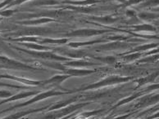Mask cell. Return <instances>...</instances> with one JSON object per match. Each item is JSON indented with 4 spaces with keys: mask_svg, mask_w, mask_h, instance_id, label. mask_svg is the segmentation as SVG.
Returning <instances> with one entry per match:
<instances>
[{
    "mask_svg": "<svg viewBox=\"0 0 159 119\" xmlns=\"http://www.w3.org/2000/svg\"><path fill=\"white\" fill-rule=\"evenodd\" d=\"M0 68L1 69H8V70H30V71H36L41 69L34 68L30 65H25L21 62L16 61L15 60L10 59L7 56H0Z\"/></svg>",
    "mask_w": 159,
    "mask_h": 119,
    "instance_id": "1",
    "label": "cell"
},
{
    "mask_svg": "<svg viewBox=\"0 0 159 119\" xmlns=\"http://www.w3.org/2000/svg\"><path fill=\"white\" fill-rule=\"evenodd\" d=\"M132 77H119V76H110L108 78H106L105 79H102L98 83H93L91 85L87 86L85 87L80 88L77 91H87L90 89H97V88L102 87H107L109 85H113V84H117V83H125L129 80H131Z\"/></svg>",
    "mask_w": 159,
    "mask_h": 119,
    "instance_id": "2",
    "label": "cell"
},
{
    "mask_svg": "<svg viewBox=\"0 0 159 119\" xmlns=\"http://www.w3.org/2000/svg\"><path fill=\"white\" fill-rule=\"evenodd\" d=\"M71 92H74V91H69L67 92H61V91H44L42 92V93H39V95H37L36 96H34V98H32L31 100L28 101H25L24 103L19 104H16V105H14L13 107H11L9 108H7V109L3 110L2 112H0V114L3 112H7V111H9V110L15 109V108H21V107H24V106L29 105V104H31L33 103H35L37 101L42 100L43 99H47L50 96H61V95L64 94H69V93H71Z\"/></svg>",
    "mask_w": 159,
    "mask_h": 119,
    "instance_id": "3",
    "label": "cell"
},
{
    "mask_svg": "<svg viewBox=\"0 0 159 119\" xmlns=\"http://www.w3.org/2000/svg\"><path fill=\"white\" fill-rule=\"evenodd\" d=\"M14 48L20 52H25L28 55H30L34 58L43 59V60H49V61H70V59L66 58L63 56H58L51 52H43V51H30V50L22 49V48H19L17 47H14Z\"/></svg>",
    "mask_w": 159,
    "mask_h": 119,
    "instance_id": "4",
    "label": "cell"
},
{
    "mask_svg": "<svg viewBox=\"0 0 159 119\" xmlns=\"http://www.w3.org/2000/svg\"><path fill=\"white\" fill-rule=\"evenodd\" d=\"M53 33V30L48 29V28H43V27H31L25 29L24 30L18 32L19 35L22 36H43Z\"/></svg>",
    "mask_w": 159,
    "mask_h": 119,
    "instance_id": "5",
    "label": "cell"
},
{
    "mask_svg": "<svg viewBox=\"0 0 159 119\" xmlns=\"http://www.w3.org/2000/svg\"><path fill=\"white\" fill-rule=\"evenodd\" d=\"M108 32V30H99V29H80L75 30L66 34V36L69 37H89L98 35V34H103Z\"/></svg>",
    "mask_w": 159,
    "mask_h": 119,
    "instance_id": "6",
    "label": "cell"
},
{
    "mask_svg": "<svg viewBox=\"0 0 159 119\" xmlns=\"http://www.w3.org/2000/svg\"><path fill=\"white\" fill-rule=\"evenodd\" d=\"M89 104V103H80L78 104H72V105H67L66 108H65L64 109H62L60 113H57V114H54V115H48L46 117V118H54V117H63V116H66V115H68L70 113H71L72 112L75 111L76 109H79V108H81L84 106L88 105Z\"/></svg>",
    "mask_w": 159,
    "mask_h": 119,
    "instance_id": "7",
    "label": "cell"
},
{
    "mask_svg": "<svg viewBox=\"0 0 159 119\" xmlns=\"http://www.w3.org/2000/svg\"><path fill=\"white\" fill-rule=\"evenodd\" d=\"M61 73L68 74V75H70V76H85V75H88V74L95 73V71L94 70H81V69H78V68H75V69H66L65 67V69L61 71Z\"/></svg>",
    "mask_w": 159,
    "mask_h": 119,
    "instance_id": "8",
    "label": "cell"
},
{
    "mask_svg": "<svg viewBox=\"0 0 159 119\" xmlns=\"http://www.w3.org/2000/svg\"><path fill=\"white\" fill-rule=\"evenodd\" d=\"M129 46V44L125 43H121V42H113V43H107L98 47L97 49L98 50H104V51H111V50H116V49H122L125 48Z\"/></svg>",
    "mask_w": 159,
    "mask_h": 119,
    "instance_id": "9",
    "label": "cell"
},
{
    "mask_svg": "<svg viewBox=\"0 0 159 119\" xmlns=\"http://www.w3.org/2000/svg\"><path fill=\"white\" fill-rule=\"evenodd\" d=\"M57 52H60L62 55H66L68 57H71V58H82L84 56H86L87 53L84 51H70V50L64 49V48H57L56 49Z\"/></svg>",
    "mask_w": 159,
    "mask_h": 119,
    "instance_id": "10",
    "label": "cell"
},
{
    "mask_svg": "<svg viewBox=\"0 0 159 119\" xmlns=\"http://www.w3.org/2000/svg\"><path fill=\"white\" fill-rule=\"evenodd\" d=\"M70 77V75L68 74H66V75H56V76L52 77L51 79L46 80V81L42 82V84L41 85H58L61 84V83L63 81H65L66 79H69Z\"/></svg>",
    "mask_w": 159,
    "mask_h": 119,
    "instance_id": "11",
    "label": "cell"
},
{
    "mask_svg": "<svg viewBox=\"0 0 159 119\" xmlns=\"http://www.w3.org/2000/svg\"><path fill=\"white\" fill-rule=\"evenodd\" d=\"M0 79H11V80H15V81L16 82H20V83H25V84H27V85H41V84H42V82L29 80V79H20V78H16V77L8 75V74H0Z\"/></svg>",
    "mask_w": 159,
    "mask_h": 119,
    "instance_id": "12",
    "label": "cell"
},
{
    "mask_svg": "<svg viewBox=\"0 0 159 119\" xmlns=\"http://www.w3.org/2000/svg\"><path fill=\"white\" fill-rule=\"evenodd\" d=\"M35 94H37L36 91L21 92V93H20V94L15 95V96H11L8 97V98L5 100H2V102H0V105H2V104L11 102V101H15V100H17L24 99V98H28V97L31 96H34V95Z\"/></svg>",
    "mask_w": 159,
    "mask_h": 119,
    "instance_id": "13",
    "label": "cell"
},
{
    "mask_svg": "<svg viewBox=\"0 0 159 119\" xmlns=\"http://www.w3.org/2000/svg\"><path fill=\"white\" fill-rule=\"evenodd\" d=\"M158 101V95H156L154 96H146L143 97L142 99L139 100V102L137 104L135 108H142V107H145V106L150 105V104H153L157 103Z\"/></svg>",
    "mask_w": 159,
    "mask_h": 119,
    "instance_id": "14",
    "label": "cell"
},
{
    "mask_svg": "<svg viewBox=\"0 0 159 119\" xmlns=\"http://www.w3.org/2000/svg\"><path fill=\"white\" fill-rule=\"evenodd\" d=\"M65 66H70V67L74 68H81V67H88V66H93L96 65L95 63L93 62H89V61H69L64 63Z\"/></svg>",
    "mask_w": 159,
    "mask_h": 119,
    "instance_id": "15",
    "label": "cell"
},
{
    "mask_svg": "<svg viewBox=\"0 0 159 119\" xmlns=\"http://www.w3.org/2000/svg\"><path fill=\"white\" fill-rule=\"evenodd\" d=\"M157 76H158V73H152V74H151L150 75H148V76L144 77V78L137 79V80H135V82L138 83V87H139L141 86L145 85L147 83H152V82H153L155 79H157Z\"/></svg>",
    "mask_w": 159,
    "mask_h": 119,
    "instance_id": "16",
    "label": "cell"
},
{
    "mask_svg": "<svg viewBox=\"0 0 159 119\" xmlns=\"http://www.w3.org/2000/svg\"><path fill=\"white\" fill-rule=\"evenodd\" d=\"M77 99H78V97L75 96V97H73V98H71V99L66 100H63V101H60V102L57 103L53 106H52V107L49 108V111H54V110L59 109V108H63V107H66V106L69 105V104H70L73 103V102H75V101L77 100Z\"/></svg>",
    "mask_w": 159,
    "mask_h": 119,
    "instance_id": "17",
    "label": "cell"
},
{
    "mask_svg": "<svg viewBox=\"0 0 159 119\" xmlns=\"http://www.w3.org/2000/svg\"><path fill=\"white\" fill-rule=\"evenodd\" d=\"M90 19H93V20H96V21H98V22L103 23V24H112V23L116 22L117 19L113 18L110 16H101V17H96V16H92Z\"/></svg>",
    "mask_w": 159,
    "mask_h": 119,
    "instance_id": "18",
    "label": "cell"
},
{
    "mask_svg": "<svg viewBox=\"0 0 159 119\" xmlns=\"http://www.w3.org/2000/svg\"><path fill=\"white\" fill-rule=\"evenodd\" d=\"M106 40L104 39H100V40H95V41H89V42H82V43H70L68 44L69 47H80V46H87V45H93V44H95V43H102V42H105Z\"/></svg>",
    "mask_w": 159,
    "mask_h": 119,
    "instance_id": "19",
    "label": "cell"
},
{
    "mask_svg": "<svg viewBox=\"0 0 159 119\" xmlns=\"http://www.w3.org/2000/svg\"><path fill=\"white\" fill-rule=\"evenodd\" d=\"M46 108H39V109H30V110H27V111H25V112H20V113H16L15 114H12L11 116H8L7 118H20L21 117H24L25 115L30 114L32 113L37 112V111H41V110L45 109Z\"/></svg>",
    "mask_w": 159,
    "mask_h": 119,
    "instance_id": "20",
    "label": "cell"
},
{
    "mask_svg": "<svg viewBox=\"0 0 159 119\" xmlns=\"http://www.w3.org/2000/svg\"><path fill=\"white\" fill-rule=\"evenodd\" d=\"M142 95H143V92H139V93H135V94L132 95L131 96L128 97V98H125V99L122 100H120V102H118V103L116 104V105L114 106L113 108H116V107H119V106L122 105V104H126V103H129V101L134 100V99H136V98L139 97L140 96H142Z\"/></svg>",
    "mask_w": 159,
    "mask_h": 119,
    "instance_id": "21",
    "label": "cell"
},
{
    "mask_svg": "<svg viewBox=\"0 0 159 119\" xmlns=\"http://www.w3.org/2000/svg\"><path fill=\"white\" fill-rule=\"evenodd\" d=\"M98 2V0H84V1H64V3H69V4L72 5H84V6H87V5H91L93 3H96Z\"/></svg>",
    "mask_w": 159,
    "mask_h": 119,
    "instance_id": "22",
    "label": "cell"
},
{
    "mask_svg": "<svg viewBox=\"0 0 159 119\" xmlns=\"http://www.w3.org/2000/svg\"><path fill=\"white\" fill-rule=\"evenodd\" d=\"M54 20L49 18H42L39 20H28V21H22V22H19L20 24H23V25H39V24H43V23L51 22L53 21Z\"/></svg>",
    "mask_w": 159,
    "mask_h": 119,
    "instance_id": "23",
    "label": "cell"
},
{
    "mask_svg": "<svg viewBox=\"0 0 159 119\" xmlns=\"http://www.w3.org/2000/svg\"><path fill=\"white\" fill-rule=\"evenodd\" d=\"M134 28L135 31H156V28L153 27L151 25H135V26H132Z\"/></svg>",
    "mask_w": 159,
    "mask_h": 119,
    "instance_id": "24",
    "label": "cell"
},
{
    "mask_svg": "<svg viewBox=\"0 0 159 119\" xmlns=\"http://www.w3.org/2000/svg\"><path fill=\"white\" fill-rule=\"evenodd\" d=\"M21 46H25V47L30 48V49H34L36 51H46V50H49L50 48L48 47H43V46L39 45V44H34L32 43H20Z\"/></svg>",
    "mask_w": 159,
    "mask_h": 119,
    "instance_id": "25",
    "label": "cell"
},
{
    "mask_svg": "<svg viewBox=\"0 0 159 119\" xmlns=\"http://www.w3.org/2000/svg\"><path fill=\"white\" fill-rule=\"evenodd\" d=\"M58 2L56 0H36L35 2H32L33 6H48V5L57 4Z\"/></svg>",
    "mask_w": 159,
    "mask_h": 119,
    "instance_id": "26",
    "label": "cell"
},
{
    "mask_svg": "<svg viewBox=\"0 0 159 119\" xmlns=\"http://www.w3.org/2000/svg\"><path fill=\"white\" fill-rule=\"evenodd\" d=\"M138 16L141 20H151L157 19L158 17V15L155 13H149V12H141V13L138 14Z\"/></svg>",
    "mask_w": 159,
    "mask_h": 119,
    "instance_id": "27",
    "label": "cell"
},
{
    "mask_svg": "<svg viewBox=\"0 0 159 119\" xmlns=\"http://www.w3.org/2000/svg\"><path fill=\"white\" fill-rule=\"evenodd\" d=\"M96 60H98L99 61H102V63L107 64V65H113L116 62V58L114 56H104V57H101V56H98L95 57Z\"/></svg>",
    "mask_w": 159,
    "mask_h": 119,
    "instance_id": "28",
    "label": "cell"
},
{
    "mask_svg": "<svg viewBox=\"0 0 159 119\" xmlns=\"http://www.w3.org/2000/svg\"><path fill=\"white\" fill-rule=\"evenodd\" d=\"M67 42V39H51V38H45L40 42L41 43H57V44H63Z\"/></svg>",
    "mask_w": 159,
    "mask_h": 119,
    "instance_id": "29",
    "label": "cell"
},
{
    "mask_svg": "<svg viewBox=\"0 0 159 119\" xmlns=\"http://www.w3.org/2000/svg\"><path fill=\"white\" fill-rule=\"evenodd\" d=\"M157 43H151V44H146V45L139 46V47L134 48V52H139V51H145V50H148L152 47H157Z\"/></svg>",
    "mask_w": 159,
    "mask_h": 119,
    "instance_id": "30",
    "label": "cell"
},
{
    "mask_svg": "<svg viewBox=\"0 0 159 119\" xmlns=\"http://www.w3.org/2000/svg\"><path fill=\"white\" fill-rule=\"evenodd\" d=\"M68 8L72 10H75V11H78V12H84V13H88V12H91L93 10L91 8H88V7H70L68 6Z\"/></svg>",
    "mask_w": 159,
    "mask_h": 119,
    "instance_id": "31",
    "label": "cell"
},
{
    "mask_svg": "<svg viewBox=\"0 0 159 119\" xmlns=\"http://www.w3.org/2000/svg\"><path fill=\"white\" fill-rule=\"evenodd\" d=\"M157 5H158V0H146V2L141 5L140 7H154V6H157Z\"/></svg>",
    "mask_w": 159,
    "mask_h": 119,
    "instance_id": "32",
    "label": "cell"
},
{
    "mask_svg": "<svg viewBox=\"0 0 159 119\" xmlns=\"http://www.w3.org/2000/svg\"><path fill=\"white\" fill-rule=\"evenodd\" d=\"M140 56L141 54L139 52H135V53H132V54L125 56L124 59H125V60L128 61H134V60H136V59H139V57H140Z\"/></svg>",
    "mask_w": 159,
    "mask_h": 119,
    "instance_id": "33",
    "label": "cell"
},
{
    "mask_svg": "<svg viewBox=\"0 0 159 119\" xmlns=\"http://www.w3.org/2000/svg\"><path fill=\"white\" fill-rule=\"evenodd\" d=\"M0 87H10V88H21V89H25V87H21V86H16V85H11L9 83H5L0 82Z\"/></svg>",
    "mask_w": 159,
    "mask_h": 119,
    "instance_id": "34",
    "label": "cell"
},
{
    "mask_svg": "<svg viewBox=\"0 0 159 119\" xmlns=\"http://www.w3.org/2000/svg\"><path fill=\"white\" fill-rule=\"evenodd\" d=\"M16 11V10H11V9H7L4 10V11H0V16H4V17H8V16H12V14Z\"/></svg>",
    "mask_w": 159,
    "mask_h": 119,
    "instance_id": "35",
    "label": "cell"
},
{
    "mask_svg": "<svg viewBox=\"0 0 159 119\" xmlns=\"http://www.w3.org/2000/svg\"><path fill=\"white\" fill-rule=\"evenodd\" d=\"M11 92L7 90H0V98H8L11 96Z\"/></svg>",
    "mask_w": 159,
    "mask_h": 119,
    "instance_id": "36",
    "label": "cell"
},
{
    "mask_svg": "<svg viewBox=\"0 0 159 119\" xmlns=\"http://www.w3.org/2000/svg\"><path fill=\"white\" fill-rule=\"evenodd\" d=\"M157 58H158V56H155L153 57H148V58H145V59H143V60H140L139 62L140 63H143V62H152V61H157Z\"/></svg>",
    "mask_w": 159,
    "mask_h": 119,
    "instance_id": "37",
    "label": "cell"
},
{
    "mask_svg": "<svg viewBox=\"0 0 159 119\" xmlns=\"http://www.w3.org/2000/svg\"><path fill=\"white\" fill-rule=\"evenodd\" d=\"M14 0H4L3 2L0 3V8H2L3 7H6V6H8L9 7L11 3L13 2Z\"/></svg>",
    "mask_w": 159,
    "mask_h": 119,
    "instance_id": "38",
    "label": "cell"
},
{
    "mask_svg": "<svg viewBox=\"0 0 159 119\" xmlns=\"http://www.w3.org/2000/svg\"><path fill=\"white\" fill-rule=\"evenodd\" d=\"M142 0H127V2L125 3L126 6H129V5L133 4H137V3H139Z\"/></svg>",
    "mask_w": 159,
    "mask_h": 119,
    "instance_id": "39",
    "label": "cell"
},
{
    "mask_svg": "<svg viewBox=\"0 0 159 119\" xmlns=\"http://www.w3.org/2000/svg\"><path fill=\"white\" fill-rule=\"evenodd\" d=\"M25 1H28V0H14L13 2H11V5L10 6H15V5H18V4H21V3H23L24 2H25ZM9 6V7H10Z\"/></svg>",
    "mask_w": 159,
    "mask_h": 119,
    "instance_id": "40",
    "label": "cell"
},
{
    "mask_svg": "<svg viewBox=\"0 0 159 119\" xmlns=\"http://www.w3.org/2000/svg\"><path fill=\"white\" fill-rule=\"evenodd\" d=\"M126 15L129 17H134V16H136V14L134 12V11H132V10H127L126 11Z\"/></svg>",
    "mask_w": 159,
    "mask_h": 119,
    "instance_id": "41",
    "label": "cell"
},
{
    "mask_svg": "<svg viewBox=\"0 0 159 119\" xmlns=\"http://www.w3.org/2000/svg\"><path fill=\"white\" fill-rule=\"evenodd\" d=\"M102 110H97V111H95V112H91V113H84V116H85V117H89V116H92V115H95L97 114V113H98L99 112H101Z\"/></svg>",
    "mask_w": 159,
    "mask_h": 119,
    "instance_id": "42",
    "label": "cell"
},
{
    "mask_svg": "<svg viewBox=\"0 0 159 119\" xmlns=\"http://www.w3.org/2000/svg\"><path fill=\"white\" fill-rule=\"evenodd\" d=\"M158 88V85H154V86H151V87H147V89H146V91L148 90V91H152L153 90V89H157Z\"/></svg>",
    "mask_w": 159,
    "mask_h": 119,
    "instance_id": "43",
    "label": "cell"
},
{
    "mask_svg": "<svg viewBox=\"0 0 159 119\" xmlns=\"http://www.w3.org/2000/svg\"><path fill=\"white\" fill-rule=\"evenodd\" d=\"M116 1H118V2H121V3H124V4H125L126 2H127V0H116Z\"/></svg>",
    "mask_w": 159,
    "mask_h": 119,
    "instance_id": "44",
    "label": "cell"
},
{
    "mask_svg": "<svg viewBox=\"0 0 159 119\" xmlns=\"http://www.w3.org/2000/svg\"><path fill=\"white\" fill-rule=\"evenodd\" d=\"M2 20V17H0V20Z\"/></svg>",
    "mask_w": 159,
    "mask_h": 119,
    "instance_id": "45",
    "label": "cell"
}]
</instances>
